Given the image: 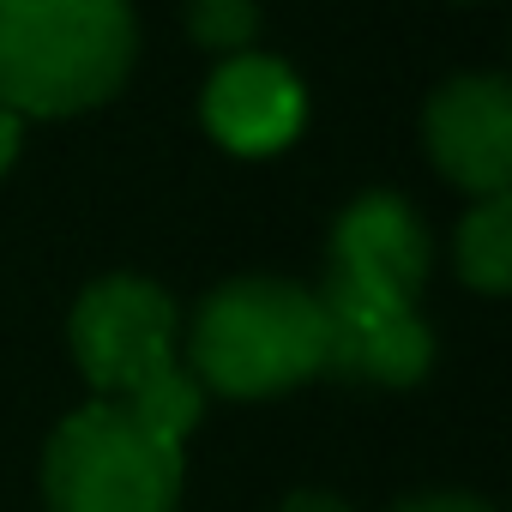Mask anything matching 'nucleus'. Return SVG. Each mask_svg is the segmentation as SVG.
Here are the masks:
<instances>
[{
  "label": "nucleus",
  "mask_w": 512,
  "mask_h": 512,
  "mask_svg": "<svg viewBox=\"0 0 512 512\" xmlns=\"http://www.w3.org/2000/svg\"><path fill=\"white\" fill-rule=\"evenodd\" d=\"M133 67L127 0H0V103L25 115H79Z\"/></svg>",
  "instance_id": "obj_1"
},
{
  "label": "nucleus",
  "mask_w": 512,
  "mask_h": 512,
  "mask_svg": "<svg viewBox=\"0 0 512 512\" xmlns=\"http://www.w3.org/2000/svg\"><path fill=\"white\" fill-rule=\"evenodd\" d=\"M326 368L320 302L284 278L223 284L193 320V380L223 398H272Z\"/></svg>",
  "instance_id": "obj_2"
},
{
  "label": "nucleus",
  "mask_w": 512,
  "mask_h": 512,
  "mask_svg": "<svg viewBox=\"0 0 512 512\" xmlns=\"http://www.w3.org/2000/svg\"><path fill=\"white\" fill-rule=\"evenodd\" d=\"M49 512H175L181 452L151 440L121 404L67 416L43 458Z\"/></svg>",
  "instance_id": "obj_3"
},
{
  "label": "nucleus",
  "mask_w": 512,
  "mask_h": 512,
  "mask_svg": "<svg viewBox=\"0 0 512 512\" xmlns=\"http://www.w3.org/2000/svg\"><path fill=\"white\" fill-rule=\"evenodd\" d=\"M73 356L97 392L133 398L175 368V302L145 278H103L73 308Z\"/></svg>",
  "instance_id": "obj_4"
},
{
  "label": "nucleus",
  "mask_w": 512,
  "mask_h": 512,
  "mask_svg": "<svg viewBox=\"0 0 512 512\" xmlns=\"http://www.w3.org/2000/svg\"><path fill=\"white\" fill-rule=\"evenodd\" d=\"M320 326H326V368L350 380H380V386H410L434 362V338L416 320L410 296L356 284L326 272L320 284Z\"/></svg>",
  "instance_id": "obj_5"
},
{
  "label": "nucleus",
  "mask_w": 512,
  "mask_h": 512,
  "mask_svg": "<svg viewBox=\"0 0 512 512\" xmlns=\"http://www.w3.org/2000/svg\"><path fill=\"white\" fill-rule=\"evenodd\" d=\"M428 151L470 193H506L512 181V91L494 73L452 79L428 103Z\"/></svg>",
  "instance_id": "obj_6"
},
{
  "label": "nucleus",
  "mask_w": 512,
  "mask_h": 512,
  "mask_svg": "<svg viewBox=\"0 0 512 512\" xmlns=\"http://www.w3.org/2000/svg\"><path fill=\"white\" fill-rule=\"evenodd\" d=\"M302 115H308V97H302L296 73L272 55H241V61L217 67L205 85V133L217 145H229L235 157L284 151L302 133Z\"/></svg>",
  "instance_id": "obj_7"
},
{
  "label": "nucleus",
  "mask_w": 512,
  "mask_h": 512,
  "mask_svg": "<svg viewBox=\"0 0 512 512\" xmlns=\"http://www.w3.org/2000/svg\"><path fill=\"white\" fill-rule=\"evenodd\" d=\"M326 272L416 302V290H422V278H428V235H422L416 211H410L404 199H392V193L356 199V205L338 217V229H332Z\"/></svg>",
  "instance_id": "obj_8"
},
{
  "label": "nucleus",
  "mask_w": 512,
  "mask_h": 512,
  "mask_svg": "<svg viewBox=\"0 0 512 512\" xmlns=\"http://www.w3.org/2000/svg\"><path fill=\"white\" fill-rule=\"evenodd\" d=\"M458 272H464V284H476L488 296H500L512 284V199L506 193H488L464 217V229H458Z\"/></svg>",
  "instance_id": "obj_9"
},
{
  "label": "nucleus",
  "mask_w": 512,
  "mask_h": 512,
  "mask_svg": "<svg viewBox=\"0 0 512 512\" xmlns=\"http://www.w3.org/2000/svg\"><path fill=\"white\" fill-rule=\"evenodd\" d=\"M121 410H127L151 440H163V446L181 452L187 428H193L199 410H205V386H199L187 368H169V374H157L151 386H139L133 398H121Z\"/></svg>",
  "instance_id": "obj_10"
},
{
  "label": "nucleus",
  "mask_w": 512,
  "mask_h": 512,
  "mask_svg": "<svg viewBox=\"0 0 512 512\" xmlns=\"http://www.w3.org/2000/svg\"><path fill=\"white\" fill-rule=\"evenodd\" d=\"M187 25H193V43L205 49H241L260 13H253V0H187Z\"/></svg>",
  "instance_id": "obj_11"
},
{
  "label": "nucleus",
  "mask_w": 512,
  "mask_h": 512,
  "mask_svg": "<svg viewBox=\"0 0 512 512\" xmlns=\"http://www.w3.org/2000/svg\"><path fill=\"white\" fill-rule=\"evenodd\" d=\"M398 512H488V506L470 494H428V500H404Z\"/></svg>",
  "instance_id": "obj_12"
},
{
  "label": "nucleus",
  "mask_w": 512,
  "mask_h": 512,
  "mask_svg": "<svg viewBox=\"0 0 512 512\" xmlns=\"http://www.w3.org/2000/svg\"><path fill=\"white\" fill-rule=\"evenodd\" d=\"M19 127H25V121H19L7 103H0V169H7V163L19 157Z\"/></svg>",
  "instance_id": "obj_13"
},
{
  "label": "nucleus",
  "mask_w": 512,
  "mask_h": 512,
  "mask_svg": "<svg viewBox=\"0 0 512 512\" xmlns=\"http://www.w3.org/2000/svg\"><path fill=\"white\" fill-rule=\"evenodd\" d=\"M284 512H350L344 500H332V494H296Z\"/></svg>",
  "instance_id": "obj_14"
}]
</instances>
